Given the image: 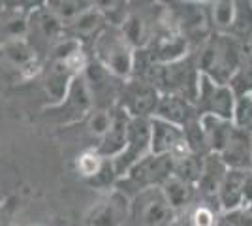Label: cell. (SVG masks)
I'll use <instances>...</instances> for the list:
<instances>
[{
    "label": "cell",
    "instance_id": "30bf717a",
    "mask_svg": "<svg viewBox=\"0 0 252 226\" xmlns=\"http://www.w3.org/2000/svg\"><path fill=\"white\" fill-rule=\"evenodd\" d=\"M151 153V119H130L128 136H126L125 149L121 155L111 161L115 170L117 181L125 177L126 172Z\"/></svg>",
    "mask_w": 252,
    "mask_h": 226
},
{
    "label": "cell",
    "instance_id": "d6a6232c",
    "mask_svg": "<svg viewBox=\"0 0 252 226\" xmlns=\"http://www.w3.org/2000/svg\"><path fill=\"white\" fill-rule=\"evenodd\" d=\"M109 121H111V109L109 111H105V109H93L85 117L83 123L87 125V132L94 138V145L105 134V130L109 127Z\"/></svg>",
    "mask_w": 252,
    "mask_h": 226
},
{
    "label": "cell",
    "instance_id": "6da1fadb",
    "mask_svg": "<svg viewBox=\"0 0 252 226\" xmlns=\"http://www.w3.org/2000/svg\"><path fill=\"white\" fill-rule=\"evenodd\" d=\"M245 49V45L235 42L230 36L211 34L205 42L192 51V57L203 77H209L211 81L220 85H228L241 63Z\"/></svg>",
    "mask_w": 252,
    "mask_h": 226
},
{
    "label": "cell",
    "instance_id": "f1b7e54d",
    "mask_svg": "<svg viewBox=\"0 0 252 226\" xmlns=\"http://www.w3.org/2000/svg\"><path fill=\"white\" fill-rule=\"evenodd\" d=\"M94 2H77V0H53V2H47L45 6L49 8L53 15L63 23L64 27L68 23H72L75 17H79L85 10H89Z\"/></svg>",
    "mask_w": 252,
    "mask_h": 226
},
{
    "label": "cell",
    "instance_id": "f546056e",
    "mask_svg": "<svg viewBox=\"0 0 252 226\" xmlns=\"http://www.w3.org/2000/svg\"><path fill=\"white\" fill-rule=\"evenodd\" d=\"M94 4L98 11L102 13L104 21L107 23V27H115V29L123 27L132 8V4L128 2H94Z\"/></svg>",
    "mask_w": 252,
    "mask_h": 226
},
{
    "label": "cell",
    "instance_id": "d6986e66",
    "mask_svg": "<svg viewBox=\"0 0 252 226\" xmlns=\"http://www.w3.org/2000/svg\"><path fill=\"white\" fill-rule=\"evenodd\" d=\"M74 77L77 75L68 68L66 63H59V61H49V66L43 75V93L47 97L49 108L61 104L64 97L68 95V89L72 85Z\"/></svg>",
    "mask_w": 252,
    "mask_h": 226
},
{
    "label": "cell",
    "instance_id": "8fae6325",
    "mask_svg": "<svg viewBox=\"0 0 252 226\" xmlns=\"http://www.w3.org/2000/svg\"><path fill=\"white\" fill-rule=\"evenodd\" d=\"M64 36V25L49 8L43 4L40 8L31 10L27 17V43L32 47L34 53L51 51V47Z\"/></svg>",
    "mask_w": 252,
    "mask_h": 226
},
{
    "label": "cell",
    "instance_id": "d590c367",
    "mask_svg": "<svg viewBox=\"0 0 252 226\" xmlns=\"http://www.w3.org/2000/svg\"><path fill=\"white\" fill-rule=\"evenodd\" d=\"M252 204V170L247 173L245 179V193H243V205Z\"/></svg>",
    "mask_w": 252,
    "mask_h": 226
},
{
    "label": "cell",
    "instance_id": "cb8c5ba5",
    "mask_svg": "<svg viewBox=\"0 0 252 226\" xmlns=\"http://www.w3.org/2000/svg\"><path fill=\"white\" fill-rule=\"evenodd\" d=\"M200 123L209 153L211 155H219L222 147L226 145V141L230 140V136L233 134L235 125L231 121L217 117H200Z\"/></svg>",
    "mask_w": 252,
    "mask_h": 226
},
{
    "label": "cell",
    "instance_id": "f35d334b",
    "mask_svg": "<svg viewBox=\"0 0 252 226\" xmlns=\"http://www.w3.org/2000/svg\"><path fill=\"white\" fill-rule=\"evenodd\" d=\"M4 204V196H2V194H0V205Z\"/></svg>",
    "mask_w": 252,
    "mask_h": 226
},
{
    "label": "cell",
    "instance_id": "5b68a950",
    "mask_svg": "<svg viewBox=\"0 0 252 226\" xmlns=\"http://www.w3.org/2000/svg\"><path fill=\"white\" fill-rule=\"evenodd\" d=\"M169 175H171V159L166 155L149 153L147 157H143L126 172L125 177H121L117 181L115 189L130 198L137 191L162 187Z\"/></svg>",
    "mask_w": 252,
    "mask_h": 226
},
{
    "label": "cell",
    "instance_id": "ffe728a7",
    "mask_svg": "<svg viewBox=\"0 0 252 226\" xmlns=\"http://www.w3.org/2000/svg\"><path fill=\"white\" fill-rule=\"evenodd\" d=\"M251 172V170H249ZM243 170H228L220 183V189L217 193L215 202L219 205L222 215H228L243 207V193H245V179L247 173Z\"/></svg>",
    "mask_w": 252,
    "mask_h": 226
},
{
    "label": "cell",
    "instance_id": "7a4b0ae2",
    "mask_svg": "<svg viewBox=\"0 0 252 226\" xmlns=\"http://www.w3.org/2000/svg\"><path fill=\"white\" fill-rule=\"evenodd\" d=\"M200 70L196 66V61L192 53L185 59H179L175 63L168 65H155L143 81H149L157 87L160 95H173V97L185 98L194 104L200 85Z\"/></svg>",
    "mask_w": 252,
    "mask_h": 226
},
{
    "label": "cell",
    "instance_id": "836d02e7",
    "mask_svg": "<svg viewBox=\"0 0 252 226\" xmlns=\"http://www.w3.org/2000/svg\"><path fill=\"white\" fill-rule=\"evenodd\" d=\"M226 219H228L233 226H252V204L243 205L237 211L228 213Z\"/></svg>",
    "mask_w": 252,
    "mask_h": 226
},
{
    "label": "cell",
    "instance_id": "277c9868",
    "mask_svg": "<svg viewBox=\"0 0 252 226\" xmlns=\"http://www.w3.org/2000/svg\"><path fill=\"white\" fill-rule=\"evenodd\" d=\"M166 8L173 31L189 42L192 51L213 34L207 2H171Z\"/></svg>",
    "mask_w": 252,
    "mask_h": 226
},
{
    "label": "cell",
    "instance_id": "8d00e7d4",
    "mask_svg": "<svg viewBox=\"0 0 252 226\" xmlns=\"http://www.w3.org/2000/svg\"><path fill=\"white\" fill-rule=\"evenodd\" d=\"M217 226H233V225H231L230 221L226 219V215H222V217H220V221H219V225H217Z\"/></svg>",
    "mask_w": 252,
    "mask_h": 226
},
{
    "label": "cell",
    "instance_id": "83f0119b",
    "mask_svg": "<svg viewBox=\"0 0 252 226\" xmlns=\"http://www.w3.org/2000/svg\"><path fill=\"white\" fill-rule=\"evenodd\" d=\"M228 87L235 95V98L252 95V57L247 49H245V55H243L237 70L233 72L231 79L228 81Z\"/></svg>",
    "mask_w": 252,
    "mask_h": 226
},
{
    "label": "cell",
    "instance_id": "e0dca14e",
    "mask_svg": "<svg viewBox=\"0 0 252 226\" xmlns=\"http://www.w3.org/2000/svg\"><path fill=\"white\" fill-rule=\"evenodd\" d=\"M228 170H243L249 172L252 170V138L251 134L243 132L235 127L230 140L226 141V145L217 155Z\"/></svg>",
    "mask_w": 252,
    "mask_h": 226
},
{
    "label": "cell",
    "instance_id": "7402d4cb",
    "mask_svg": "<svg viewBox=\"0 0 252 226\" xmlns=\"http://www.w3.org/2000/svg\"><path fill=\"white\" fill-rule=\"evenodd\" d=\"M160 191L166 196L168 204L171 205V209H173L177 215L185 213L190 205H194L196 200H198V191H196V187L181 181L175 175H169L168 179H166V183L160 187Z\"/></svg>",
    "mask_w": 252,
    "mask_h": 226
},
{
    "label": "cell",
    "instance_id": "4316f807",
    "mask_svg": "<svg viewBox=\"0 0 252 226\" xmlns=\"http://www.w3.org/2000/svg\"><path fill=\"white\" fill-rule=\"evenodd\" d=\"M207 10H209V21L213 34L228 36L231 21H233V13H235V0L207 2Z\"/></svg>",
    "mask_w": 252,
    "mask_h": 226
},
{
    "label": "cell",
    "instance_id": "4dcf8cb0",
    "mask_svg": "<svg viewBox=\"0 0 252 226\" xmlns=\"http://www.w3.org/2000/svg\"><path fill=\"white\" fill-rule=\"evenodd\" d=\"M104 164H105V159H102V157L91 147V149L83 151V153L77 157L75 168H77V173H79L83 179H87V183H89L91 179H94L96 175L100 173Z\"/></svg>",
    "mask_w": 252,
    "mask_h": 226
},
{
    "label": "cell",
    "instance_id": "ba28073f",
    "mask_svg": "<svg viewBox=\"0 0 252 226\" xmlns=\"http://www.w3.org/2000/svg\"><path fill=\"white\" fill-rule=\"evenodd\" d=\"M94 109L93 106V98L87 89L83 75L74 77L72 85L68 89V95L64 97L61 104L45 109V117L55 125H75L85 121V117Z\"/></svg>",
    "mask_w": 252,
    "mask_h": 226
},
{
    "label": "cell",
    "instance_id": "d4e9b609",
    "mask_svg": "<svg viewBox=\"0 0 252 226\" xmlns=\"http://www.w3.org/2000/svg\"><path fill=\"white\" fill-rule=\"evenodd\" d=\"M228 36L245 47L252 42V2L235 0V13Z\"/></svg>",
    "mask_w": 252,
    "mask_h": 226
},
{
    "label": "cell",
    "instance_id": "9a60e30c",
    "mask_svg": "<svg viewBox=\"0 0 252 226\" xmlns=\"http://www.w3.org/2000/svg\"><path fill=\"white\" fill-rule=\"evenodd\" d=\"M128 125H130V117L126 115L123 109L113 108L111 109V121L109 127L105 130V134L100 138L93 149L105 161H113L121 155V151L125 149L126 136H128Z\"/></svg>",
    "mask_w": 252,
    "mask_h": 226
},
{
    "label": "cell",
    "instance_id": "74e56055",
    "mask_svg": "<svg viewBox=\"0 0 252 226\" xmlns=\"http://www.w3.org/2000/svg\"><path fill=\"white\" fill-rule=\"evenodd\" d=\"M247 51H249V55H251V57H252V42L249 43V45H247Z\"/></svg>",
    "mask_w": 252,
    "mask_h": 226
},
{
    "label": "cell",
    "instance_id": "8992f818",
    "mask_svg": "<svg viewBox=\"0 0 252 226\" xmlns=\"http://www.w3.org/2000/svg\"><path fill=\"white\" fill-rule=\"evenodd\" d=\"M128 219L134 226H173L177 213L171 209L160 187H155L130 196Z\"/></svg>",
    "mask_w": 252,
    "mask_h": 226
},
{
    "label": "cell",
    "instance_id": "52a82bcc",
    "mask_svg": "<svg viewBox=\"0 0 252 226\" xmlns=\"http://www.w3.org/2000/svg\"><path fill=\"white\" fill-rule=\"evenodd\" d=\"M83 79L87 83V89L93 98V106L94 109H113L119 106V98L123 93L125 79L113 75L109 70H105L102 65H98L96 61H89L87 68L83 70Z\"/></svg>",
    "mask_w": 252,
    "mask_h": 226
},
{
    "label": "cell",
    "instance_id": "5bb4252c",
    "mask_svg": "<svg viewBox=\"0 0 252 226\" xmlns=\"http://www.w3.org/2000/svg\"><path fill=\"white\" fill-rule=\"evenodd\" d=\"M130 213V198L113 189L89 215V226H123Z\"/></svg>",
    "mask_w": 252,
    "mask_h": 226
},
{
    "label": "cell",
    "instance_id": "603a6c76",
    "mask_svg": "<svg viewBox=\"0 0 252 226\" xmlns=\"http://www.w3.org/2000/svg\"><path fill=\"white\" fill-rule=\"evenodd\" d=\"M220 217L222 213L217 202L198 198L196 204L190 205L185 213L177 215L173 226H217Z\"/></svg>",
    "mask_w": 252,
    "mask_h": 226
},
{
    "label": "cell",
    "instance_id": "2e32d148",
    "mask_svg": "<svg viewBox=\"0 0 252 226\" xmlns=\"http://www.w3.org/2000/svg\"><path fill=\"white\" fill-rule=\"evenodd\" d=\"M105 27L107 23L104 21L96 4H93L89 10H85L79 17H75L74 21L64 27V36L72 38L77 43H81L85 49H89L96 38L105 31Z\"/></svg>",
    "mask_w": 252,
    "mask_h": 226
},
{
    "label": "cell",
    "instance_id": "3957f363",
    "mask_svg": "<svg viewBox=\"0 0 252 226\" xmlns=\"http://www.w3.org/2000/svg\"><path fill=\"white\" fill-rule=\"evenodd\" d=\"M91 59L109 70L121 79H128L132 75V63H134V47L121 32V29L105 27V31L96 38L93 45L87 49Z\"/></svg>",
    "mask_w": 252,
    "mask_h": 226
},
{
    "label": "cell",
    "instance_id": "4fadbf2b",
    "mask_svg": "<svg viewBox=\"0 0 252 226\" xmlns=\"http://www.w3.org/2000/svg\"><path fill=\"white\" fill-rule=\"evenodd\" d=\"M190 151L183 136V130L173 127L166 121L151 119V153L153 155H166L175 159L179 155Z\"/></svg>",
    "mask_w": 252,
    "mask_h": 226
},
{
    "label": "cell",
    "instance_id": "484cf974",
    "mask_svg": "<svg viewBox=\"0 0 252 226\" xmlns=\"http://www.w3.org/2000/svg\"><path fill=\"white\" fill-rule=\"evenodd\" d=\"M201 166H203V157L194 155L192 151H187L175 159H171V175L196 187L198 179H200Z\"/></svg>",
    "mask_w": 252,
    "mask_h": 226
},
{
    "label": "cell",
    "instance_id": "ac0fdd59",
    "mask_svg": "<svg viewBox=\"0 0 252 226\" xmlns=\"http://www.w3.org/2000/svg\"><path fill=\"white\" fill-rule=\"evenodd\" d=\"M153 117L183 129V127L189 125L190 121L198 119V113L194 109V104L189 102V100H185V98L173 97V95H160Z\"/></svg>",
    "mask_w": 252,
    "mask_h": 226
},
{
    "label": "cell",
    "instance_id": "7c38bea8",
    "mask_svg": "<svg viewBox=\"0 0 252 226\" xmlns=\"http://www.w3.org/2000/svg\"><path fill=\"white\" fill-rule=\"evenodd\" d=\"M158 98L160 93L155 85L137 77H128L119 98V108L130 119H151L155 115Z\"/></svg>",
    "mask_w": 252,
    "mask_h": 226
},
{
    "label": "cell",
    "instance_id": "e575fe53",
    "mask_svg": "<svg viewBox=\"0 0 252 226\" xmlns=\"http://www.w3.org/2000/svg\"><path fill=\"white\" fill-rule=\"evenodd\" d=\"M15 213V204L11 200H4V204L0 205V226H11Z\"/></svg>",
    "mask_w": 252,
    "mask_h": 226
},
{
    "label": "cell",
    "instance_id": "1f68e13d",
    "mask_svg": "<svg viewBox=\"0 0 252 226\" xmlns=\"http://www.w3.org/2000/svg\"><path fill=\"white\" fill-rule=\"evenodd\" d=\"M231 123L239 130L252 136V95L235 98V108H233Z\"/></svg>",
    "mask_w": 252,
    "mask_h": 226
},
{
    "label": "cell",
    "instance_id": "9c48e42d",
    "mask_svg": "<svg viewBox=\"0 0 252 226\" xmlns=\"http://www.w3.org/2000/svg\"><path fill=\"white\" fill-rule=\"evenodd\" d=\"M235 108V95L228 85L211 81L209 77H200L198 95L194 100V109L198 117H217L231 121Z\"/></svg>",
    "mask_w": 252,
    "mask_h": 226
},
{
    "label": "cell",
    "instance_id": "44dd1931",
    "mask_svg": "<svg viewBox=\"0 0 252 226\" xmlns=\"http://www.w3.org/2000/svg\"><path fill=\"white\" fill-rule=\"evenodd\" d=\"M228 172L226 164L217 157V155H207L203 157V166H201L200 179L196 183V191H198V198L201 200H211L215 202L217 193L220 189V183L224 175Z\"/></svg>",
    "mask_w": 252,
    "mask_h": 226
}]
</instances>
